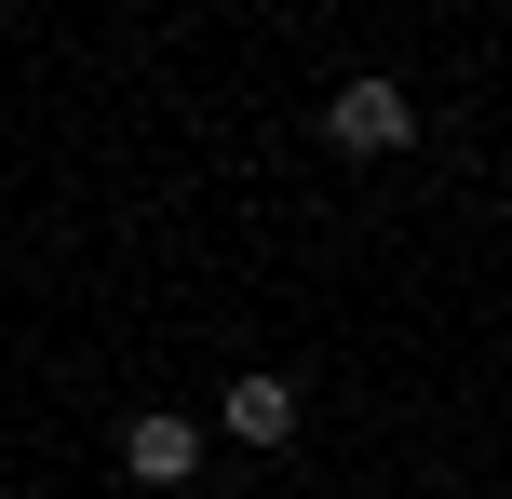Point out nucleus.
Wrapping results in <instances>:
<instances>
[{
  "mask_svg": "<svg viewBox=\"0 0 512 499\" xmlns=\"http://www.w3.org/2000/svg\"><path fill=\"white\" fill-rule=\"evenodd\" d=\"M324 149H337V162H405V149H418V95H405L391 68H351V81L324 95Z\"/></svg>",
  "mask_w": 512,
  "mask_h": 499,
  "instance_id": "obj_1",
  "label": "nucleus"
},
{
  "mask_svg": "<svg viewBox=\"0 0 512 499\" xmlns=\"http://www.w3.org/2000/svg\"><path fill=\"white\" fill-rule=\"evenodd\" d=\"M216 432L256 446V459H283V446H297V378H283V365H243L230 392H216Z\"/></svg>",
  "mask_w": 512,
  "mask_h": 499,
  "instance_id": "obj_3",
  "label": "nucleus"
},
{
  "mask_svg": "<svg viewBox=\"0 0 512 499\" xmlns=\"http://www.w3.org/2000/svg\"><path fill=\"white\" fill-rule=\"evenodd\" d=\"M189 473H203V419H176V405H135V419H122V486L176 499Z\"/></svg>",
  "mask_w": 512,
  "mask_h": 499,
  "instance_id": "obj_2",
  "label": "nucleus"
}]
</instances>
